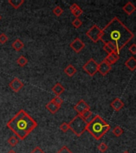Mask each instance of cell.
<instances>
[{"mask_svg": "<svg viewBox=\"0 0 136 153\" xmlns=\"http://www.w3.org/2000/svg\"><path fill=\"white\" fill-rule=\"evenodd\" d=\"M135 35L117 17H114L102 30L100 40L104 44L112 43L117 48L118 53L120 50L132 40Z\"/></svg>", "mask_w": 136, "mask_h": 153, "instance_id": "obj_1", "label": "cell"}, {"mask_svg": "<svg viewBox=\"0 0 136 153\" xmlns=\"http://www.w3.org/2000/svg\"><path fill=\"white\" fill-rule=\"evenodd\" d=\"M37 126V121L23 109L19 110L6 124V127L21 141L25 140Z\"/></svg>", "mask_w": 136, "mask_h": 153, "instance_id": "obj_2", "label": "cell"}, {"mask_svg": "<svg viewBox=\"0 0 136 153\" xmlns=\"http://www.w3.org/2000/svg\"><path fill=\"white\" fill-rule=\"evenodd\" d=\"M111 129L109 124L99 115L95 116L87 124V130L95 140L99 141Z\"/></svg>", "mask_w": 136, "mask_h": 153, "instance_id": "obj_3", "label": "cell"}, {"mask_svg": "<svg viewBox=\"0 0 136 153\" xmlns=\"http://www.w3.org/2000/svg\"><path fill=\"white\" fill-rule=\"evenodd\" d=\"M87 124L88 123L81 116V115H79V114H77L71 121L68 123L69 128L77 136H81L83 134L84 132L87 129Z\"/></svg>", "mask_w": 136, "mask_h": 153, "instance_id": "obj_4", "label": "cell"}, {"mask_svg": "<svg viewBox=\"0 0 136 153\" xmlns=\"http://www.w3.org/2000/svg\"><path fill=\"white\" fill-rule=\"evenodd\" d=\"M98 67H99V64L96 62L94 58H90L84 64L83 66V69L88 75L93 77L98 72Z\"/></svg>", "mask_w": 136, "mask_h": 153, "instance_id": "obj_5", "label": "cell"}, {"mask_svg": "<svg viewBox=\"0 0 136 153\" xmlns=\"http://www.w3.org/2000/svg\"><path fill=\"white\" fill-rule=\"evenodd\" d=\"M86 35L90 40L96 43L100 40V37L102 35V29L99 28L97 25H94L87 30Z\"/></svg>", "mask_w": 136, "mask_h": 153, "instance_id": "obj_6", "label": "cell"}, {"mask_svg": "<svg viewBox=\"0 0 136 153\" xmlns=\"http://www.w3.org/2000/svg\"><path fill=\"white\" fill-rule=\"evenodd\" d=\"M9 86L14 93H19L24 86V83L19 78H15L9 83Z\"/></svg>", "mask_w": 136, "mask_h": 153, "instance_id": "obj_7", "label": "cell"}, {"mask_svg": "<svg viewBox=\"0 0 136 153\" xmlns=\"http://www.w3.org/2000/svg\"><path fill=\"white\" fill-rule=\"evenodd\" d=\"M70 47L74 50L75 53H79L85 48V44L80 38H77L70 43Z\"/></svg>", "mask_w": 136, "mask_h": 153, "instance_id": "obj_8", "label": "cell"}, {"mask_svg": "<svg viewBox=\"0 0 136 153\" xmlns=\"http://www.w3.org/2000/svg\"><path fill=\"white\" fill-rule=\"evenodd\" d=\"M74 110L77 112V113L79 115H81L82 113H83V112H85V111H87V110L90 109L89 105L84 100H79L78 103L74 106Z\"/></svg>", "mask_w": 136, "mask_h": 153, "instance_id": "obj_9", "label": "cell"}, {"mask_svg": "<svg viewBox=\"0 0 136 153\" xmlns=\"http://www.w3.org/2000/svg\"><path fill=\"white\" fill-rule=\"evenodd\" d=\"M111 70V66L109 65L106 61H102V62L99 64L98 67V72L102 76H106L110 71Z\"/></svg>", "mask_w": 136, "mask_h": 153, "instance_id": "obj_10", "label": "cell"}, {"mask_svg": "<svg viewBox=\"0 0 136 153\" xmlns=\"http://www.w3.org/2000/svg\"><path fill=\"white\" fill-rule=\"evenodd\" d=\"M70 10L72 13V15L75 16L76 18H79V16L82 15V14L83 12V10L80 8V6H79L78 4H76V3L71 4V6H70Z\"/></svg>", "mask_w": 136, "mask_h": 153, "instance_id": "obj_11", "label": "cell"}, {"mask_svg": "<svg viewBox=\"0 0 136 153\" xmlns=\"http://www.w3.org/2000/svg\"><path fill=\"white\" fill-rule=\"evenodd\" d=\"M118 59H119V54L113 52L111 54H107V56L104 59V61H106L109 65L111 66V65H113V64L116 62Z\"/></svg>", "mask_w": 136, "mask_h": 153, "instance_id": "obj_12", "label": "cell"}, {"mask_svg": "<svg viewBox=\"0 0 136 153\" xmlns=\"http://www.w3.org/2000/svg\"><path fill=\"white\" fill-rule=\"evenodd\" d=\"M123 11L126 13L127 15H130L131 14H133L136 10V6H135L131 2H128L127 4H125V5L123 6Z\"/></svg>", "mask_w": 136, "mask_h": 153, "instance_id": "obj_13", "label": "cell"}, {"mask_svg": "<svg viewBox=\"0 0 136 153\" xmlns=\"http://www.w3.org/2000/svg\"><path fill=\"white\" fill-rule=\"evenodd\" d=\"M111 106L115 111H119V110H121L123 108L124 104L122 101V100H120L119 98H115L111 103Z\"/></svg>", "mask_w": 136, "mask_h": 153, "instance_id": "obj_14", "label": "cell"}, {"mask_svg": "<svg viewBox=\"0 0 136 153\" xmlns=\"http://www.w3.org/2000/svg\"><path fill=\"white\" fill-rule=\"evenodd\" d=\"M125 66L130 69V71H134L136 69V58L135 57H131L129 59L126 61Z\"/></svg>", "mask_w": 136, "mask_h": 153, "instance_id": "obj_15", "label": "cell"}, {"mask_svg": "<svg viewBox=\"0 0 136 153\" xmlns=\"http://www.w3.org/2000/svg\"><path fill=\"white\" fill-rule=\"evenodd\" d=\"M60 108H61V107H59L58 106V105H55L52 101H50V102H48V103L46 105V109L49 111L50 113H52V114H55V113H57Z\"/></svg>", "mask_w": 136, "mask_h": 153, "instance_id": "obj_16", "label": "cell"}, {"mask_svg": "<svg viewBox=\"0 0 136 153\" xmlns=\"http://www.w3.org/2000/svg\"><path fill=\"white\" fill-rule=\"evenodd\" d=\"M52 91L56 94V96H60L65 91V88L61 83H56L52 88Z\"/></svg>", "mask_w": 136, "mask_h": 153, "instance_id": "obj_17", "label": "cell"}, {"mask_svg": "<svg viewBox=\"0 0 136 153\" xmlns=\"http://www.w3.org/2000/svg\"><path fill=\"white\" fill-rule=\"evenodd\" d=\"M63 71H64V73H65L68 77L71 78V77H73V76L76 73L77 69H76V68H75L74 66H72V65H68L65 69H64Z\"/></svg>", "mask_w": 136, "mask_h": 153, "instance_id": "obj_18", "label": "cell"}, {"mask_svg": "<svg viewBox=\"0 0 136 153\" xmlns=\"http://www.w3.org/2000/svg\"><path fill=\"white\" fill-rule=\"evenodd\" d=\"M11 46L16 51H20L24 47V43L20 39H16L12 42Z\"/></svg>", "mask_w": 136, "mask_h": 153, "instance_id": "obj_19", "label": "cell"}, {"mask_svg": "<svg viewBox=\"0 0 136 153\" xmlns=\"http://www.w3.org/2000/svg\"><path fill=\"white\" fill-rule=\"evenodd\" d=\"M8 3L14 9L17 10L24 3V0H8Z\"/></svg>", "mask_w": 136, "mask_h": 153, "instance_id": "obj_20", "label": "cell"}, {"mask_svg": "<svg viewBox=\"0 0 136 153\" xmlns=\"http://www.w3.org/2000/svg\"><path fill=\"white\" fill-rule=\"evenodd\" d=\"M16 62H17V64L19 65V66H20V67H24L25 66H27V64L28 63V60L26 57L22 55V56L18 57V59H17Z\"/></svg>", "mask_w": 136, "mask_h": 153, "instance_id": "obj_21", "label": "cell"}, {"mask_svg": "<svg viewBox=\"0 0 136 153\" xmlns=\"http://www.w3.org/2000/svg\"><path fill=\"white\" fill-rule=\"evenodd\" d=\"M91 116H92V112L90 111V109L87 110V111H85L83 113L81 114V116L83 117V118L87 122V123H89L90 121V117H91Z\"/></svg>", "mask_w": 136, "mask_h": 153, "instance_id": "obj_22", "label": "cell"}, {"mask_svg": "<svg viewBox=\"0 0 136 153\" xmlns=\"http://www.w3.org/2000/svg\"><path fill=\"white\" fill-rule=\"evenodd\" d=\"M8 144L11 145V146H12V147H15L17 144H19V139L15 136H11V137L8 139Z\"/></svg>", "mask_w": 136, "mask_h": 153, "instance_id": "obj_23", "label": "cell"}, {"mask_svg": "<svg viewBox=\"0 0 136 153\" xmlns=\"http://www.w3.org/2000/svg\"><path fill=\"white\" fill-rule=\"evenodd\" d=\"M123 133V128L119 127V126H115L114 128H113V134L115 136H122Z\"/></svg>", "mask_w": 136, "mask_h": 153, "instance_id": "obj_24", "label": "cell"}, {"mask_svg": "<svg viewBox=\"0 0 136 153\" xmlns=\"http://www.w3.org/2000/svg\"><path fill=\"white\" fill-rule=\"evenodd\" d=\"M50 101H52L55 105H58V106L59 107L62 106V105L63 104V100H62V98L59 97V96H56V97H55L52 100H50Z\"/></svg>", "mask_w": 136, "mask_h": 153, "instance_id": "obj_25", "label": "cell"}, {"mask_svg": "<svg viewBox=\"0 0 136 153\" xmlns=\"http://www.w3.org/2000/svg\"><path fill=\"white\" fill-rule=\"evenodd\" d=\"M82 25H83V22H82L79 18H75V19L72 21V26H73L75 29L80 28Z\"/></svg>", "mask_w": 136, "mask_h": 153, "instance_id": "obj_26", "label": "cell"}, {"mask_svg": "<svg viewBox=\"0 0 136 153\" xmlns=\"http://www.w3.org/2000/svg\"><path fill=\"white\" fill-rule=\"evenodd\" d=\"M53 13L55 14V15H56L57 17H59V16H61L62 15V13H63V10L62 9V7L59 6H55L54 9H53Z\"/></svg>", "mask_w": 136, "mask_h": 153, "instance_id": "obj_27", "label": "cell"}, {"mask_svg": "<svg viewBox=\"0 0 136 153\" xmlns=\"http://www.w3.org/2000/svg\"><path fill=\"white\" fill-rule=\"evenodd\" d=\"M59 128H60V130L62 132H67L70 129L69 128V125H68V123L67 122H63L62 123L60 126H59Z\"/></svg>", "mask_w": 136, "mask_h": 153, "instance_id": "obj_28", "label": "cell"}, {"mask_svg": "<svg viewBox=\"0 0 136 153\" xmlns=\"http://www.w3.org/2000/svg\"><path fill=\"white\" fill-rule=\"evenodd\" d=\"M98 148H99V150L101 152H105L108 149V146L105 144V143H101L100 144H99V146H98Z\"/></svg>", "mask_w": 136, "mask_h": 153, "instance_id": "obj_29", "label": "cell"}, {"mask_svg": "<svg viewBox=\"0 0 136 153\" xmlns=\"http://www.w3.org/2000/svg\"><path fill=\"white\" fill-rule=\"evenodd\" d=\"M7 41H8V37L4 33L0 34V43L5 44Z\"/></svg>", "mask_w": 136, "mask_h": 153, "instance_id": "obj_30", "label": "cell"}, {"mask_svg": "<svg viewBox=\"0 0 136 153\" xmlns=\"http://www.w3.org/2000/svg\"><path fill=\"white\" fill-rule=\"evenodd\" d=\"M57 153H73V152H71V151L67 147V146H63V147H62Z\"/></svg>", "mask_w": 136, "mask_h": 153, "instance_id": "obj_31", "label": "cell"}, {"mask_svg": "<svg viewBox=\"0 0 136 153\" xmlns=\"http://www.w3.org/2000/svg\"><path fill=\"white\" fill-rule=\"evenodd\" d=\"M129 51L132 54H136V44H132L130 47H129Z\"/></svg>", "mask_w": 136, "mask_h": 153, "instance_id": "obj_32", "label": "cell"}, {"mask_svg": "<svg viewBox=\"0 0 136 153\" xmlns=\"http://www.w3.org/2000/svg\"><path fill=\"white\" fill-rule=\"evenodd\" d=\"M103 50H104L105 52H107V54H111V53H113V51L111 50V48H110L107 45H106V44H104V46H103Z\"/></svg>", "mask_w": 136, "mask_h": 153, "instance_id": "obj_33", "label": "cell"}, {"mask_svg": "<svg viewBox=\"0 0 136 153\" xmlns=\"http://www.w3.org/2000/svg\"><path fill=\"white\" fill-rule=\"evenodd\" d=\"M30 153H45V152H44L39 147H34V149L31 151Z\"/></svg>", "mask_w": 136, "mask_h": 153, "instance_id": "obj_34", "label": "cell"}, {"mask_svg": "<svg viewBox=\"0 0 136 153\" xmlns=\"http://www.w3.org/2000/svg\"><path fill=\"white\" fill-rule=\"evenodd\" d=\"M7 153H16V152L14 150H11V151H9Z\"/></svg>", "mask_w": 136, "mask_h": 153, "instance_id": "obj_35", "label": "cell"}, {"mask_svg": "<svg viewBox=\"0 0 136 153\" xmlns=\"http://www.w3.org/2000/svg\"><path fill=\"white\" fill-rule=\"evenodd\" d=\"M123 153H129V152H127V151H126V152H124Z\"/></svg>", "mask_w": 136, "mask_h": 153, "instance_id": "obj_36", "label": "cell"}, {"mask_svg": "<svg viewBox=\"0 0 136 153\" xmlns=\"http://www.w3.org/2000/svg\"><path fill=\"white\" fill-rule=\"evenodd\" d=\"M1 19H2V16L0 15V21H1Z\"/></svg>", "mask_w": 136, "mask_h": 153, "instance_id": "obj_37", "label": "cell"}]
</instances>
